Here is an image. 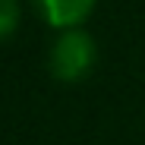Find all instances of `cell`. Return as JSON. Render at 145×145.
<instances>
[{"label":"cell","instance_id":"6da1fadb","mask_svg":"<svg viewBox=\"0 0 145 145\" xmlns=\"http://www.w3.org/2000/svg\"><path fill=\"white\" fill-rule=\"evenodd\" d=\"M95 63V44L82 32H66L51 47V72L63 82H72L85 76Z\"/></svg>","mask_w":145,"mask_h":145},{"label":"cell","instance_id":"3957f363","mask_svg":"<svg viewBox=\"0 0 145 145\" xmlns=\"http://www.w3.org/2000/svg\"><path fill=\"white\" fill-rule=\"evenodd\" d=\"M19 22V7L16 0H0V38H7Z\"/></svg>","mask_w":145,"mask_h":145},{"label":"cell","instance_id":"7a4b0ae2","mask_svg":"<svg viewBox=\"0 0 145 145\" xmlns=\"http://www.w3.org/2000/svg\"><path fill=\"white\" fill-rule=\"evenodd\" d=\"M51 25H76L88 16L95 0H41Z\"/></svg>","mask_w":145,"mask_h":145}]
</instances>
